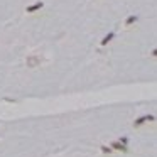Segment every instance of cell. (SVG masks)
I'll list each match as a JSON object with an SVG mask.
<instances>
[{"label":"cell","instance_id":"cell-1","mask_svg":"<svg viewBox=\"0 0 157 157\" xmlns=\"http://www.w3.org/2000/svg\"><path fill=\"white\" fill-rule=\"evenodd\" d=\"M26 64L29 66V68H36V66L41 64V58H37V56H30V58H27Z\"/></svg>","mask_w":157,"mask_h":157},{"label":"cell","instance_id":"cell-2","mask_svg":"<svg viewBox=\"0 0 157 157\" xmlns=\"http://www.w3.org/2000/svg\"><path fill=\"white\" fill-rule=\"evenodd\" d=\"M152 120H154V115H144V117H140L139 120H135V122H133V125H135V127H140L142 123H145V122H152Z\"/></svg>","mask_w":157,"mask_h":157},{"label":"cell","instance_id":"cell-3","mask_svg":"<svg viewBox=\"0 0 157 157\" xmlns=\"http://www.w3.org/2000/svg\"><path fill=\"white\" fill-rule=\"evenodd\" d=\"M42 9V2H36L34 5H30V7H27V12H36V10Z\"/></svg>","mask_w":157,"mask_h":157},{"label":"cell","instance_id":"cell-4","mask_svg":"<svg viewBox=\"0 0 157 157\" xmlns=\"http://www.w3.org/2000/svg\"><path fill=\"white\" fill-rule=\"evenodd\" d=\"M113 37H115V32H110V34H108V36H105V39H103V41H102V46H106V44L110 42V41H111V39H113Z\"/></svg>","mask_w":157,"mask_h":157},{"label":"cell","instance_id":"cell-5","mask_svg":"<svg viewBox=\"0 0 157 157\" xmlns=\"http://www.w3.org/2000/svg\"><path fill=\"white\" fill-rule=\"evenodd\" d=\"M111 145H113V149H118L122 152H127V147H123L122 144H117V142H115V144H111Z\"/></svg>","mask_w":157,"mask_h":157},{"label":"cell","instance_id":"cell-6","mask_svg":"<svg viewBox=\"0 0 157 157\" xmlns=\"http://www.w3.org/2000/svg\"><path fill=\"white\" fill-rule=\"evenodd\" d=\"M135 20H137V17H135V15H130V17L127 19V26H130V24H133V22H135Z\"/></svg>","mask_w":157,"mask_h":157},{"label":"cell","instance_id":"cell-7","mask_svg":"<svg viewBox=\"0 0 157 157\" xmlns=\"http://www.w3.org/2000/svg\"><path fill=\"white\" fill-rule=\"evenodd\" d=\"M102 149H103V152H106V154L111 152V149H110V147H102Z\"/></svg>","mask_w":157,"mask_h":157}]
</instances>
